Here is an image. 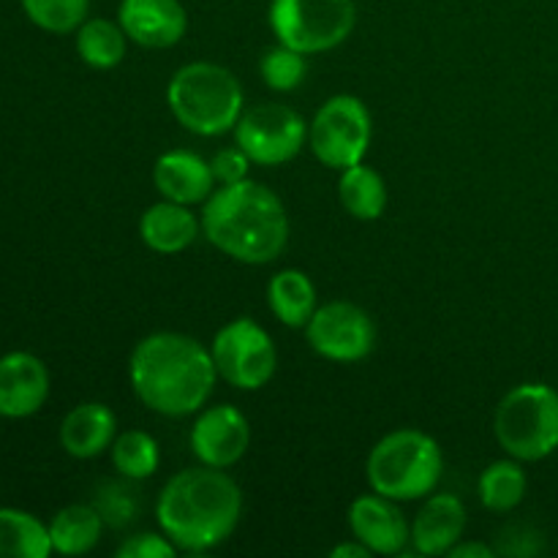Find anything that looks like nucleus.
<instances>
[{"mask_svg": "<svg viewBox=\"0 0 558 558\" xmlns=\"http://www.w3.org/2000/svg\"><path fill=\"white\" fill-rule=\"evenodd\" d=\"M134 396L163 417H189L202 412L216 390L218 371L210 349L185 332H150L134 347L129 360Z\"/></svg>", "mask_w": 558, "mask_h": 558, "instance_id": "1", "label": "nucleus"}, {"mask_svg": "<svg viewBox=\"0 0 558 558\" xmlns=\"http://www.w3.org/2000/svg\"><path fill=\"white\" fill-rule=\"evenodd\" d=\"M243 515L240 485L223 469L196 466L174 474L156 501L161 532L183 554H205L232 537Z\"/></svg>", "mask_w": 558, "mask_h": 558, "instance_id": "2", "label": "nucleus"}, {"mask_svg": "<svg viewBox=\"0 0 558 558\" xmlns=\"http://www.w3.org/2000/svg\"><path fill=\"white\" fill-rule=\"evenodd\" d=\"M199 221L205 238L243 265H270L289 243V216L281 196L251 178L218 185L207 196Z\"/></svg>", "mask_w": 558, "mask_h": 558, "instance_id": "3", "label": "nucleus"}, {"mask_svg": "<svg viewBox=\"0 0 558 558\" xmlns=\"http://www.w3.org/2000/svg\"><path fill=\"white\" fill-rule=\"evenodd\" d=\"M174 120L196 136H221L234 131L243 114V87L238 76L218 63H189L174 71L167 87Z\"/></svg>", "mask_w": 558, "mask_h": 558, "instance_id": "4", "label": "nucleus"}, {"mask_svg": "<svg viewBox=\"0 0 558 558\" xmlns=\"http://www.w3.org/2000/svg\"><path fill=\"white\" fill-rule=\"evenodd\" d=\"M445 472L441 447L434 436L417 428H398L381 436L365 463L371 490L392 501L425 499Z\"/></svg>", "mask_w": 558, "mask_h": 558, "instance_id": "5", "label": "nucleus"}, {"mask_svg": "<svg viewBox=\"0 0 558 558\" xmlns=\"http://www.w3.org/2000/svg\"><path fill=\"white\" fill-rule=\"evenodd\" d=\"M501 450L521 463H537L558 450V390L526 381L507 392L494 414Z\"/></svg>", "mask_w": 558, "mask_h": 558, "instance_id": "6", "label": "nucleus"}, {"mask_svg": "<svg viewBox=\"0 0 558 558\" xmlns=\"http://www.w3.org/2000/svg\"><path fill=\"white\" fill-rule=\"evenodd\" d=\"M270 31L278 44L303 54L330 52L357 25L354 0H270Z\"/></svg>", "mask_w": 558, "mask_h": 558, "instance_id": "7", "label": "nucleus"}, {"mask_svg": "<svg viewBox=\"0 0 558 558\" xmlns=\"http://www.w3.org/2000/svg\"><path fill=\"white\" fill-rule=\"evenodd\" d=\"M218 379L238 390H262L278 371V349L270 332L251 316L227 322L210 343Z\"/></svg>", "mask_w": 558, "mask_h": 558, "instance_id": "8", "label": "nucleus"}, {"mask_svg": "<svg viewBox=\"0 0 558 558\" xmlns=\"http://www.w3.org/2000/svg\"><path fill=\"white\" fill-rule=\"evenodd\" d=\"M374 136L371 112L352 93H338L316 109L308 125V145L325 167L347 169L365 158Z\"/></svg>", "mask_w": 558, "mask_h": 558, "instance_id": "9", "label": "nucleus"}, {"mask_svg": "<svg viewBox=\"0 0 558 558\" xmlns=\"http://www.w3.org/2000/svg\"><path fill=\"white\" fill-rule=\"evenodd\" d=\"M308 142V125L287 104H256L243 109L234 125V145L259 167H281L294 161Z\"/></svg>", "mask_w": 558, "mask_h": 558, "instance_id": "10", "label": "nucleus"}, {"mask_svg": "<svg viewBox=\"0 0 558 558\" xmlns=\"http://www.w3.org/2000/svg\"><path fill=\"white\" fill-rule=\"evenodd\" d=\"M305 338L319 357L332 363H360L374 352L376 327L368 311L347 300H332L316 308L305 325Z\"/></svg>", "mask_w": 558, "mask_h": 558, "instance_id": "11", "label": "nucleus"}, {"mask_svg": "<svg viewBox=\"0 0 558 558\" xmlns=\"http://www.w3.org/2000/svg\"><path fill=\"white\" fill-rule=\"evenodd\" d=\"M251 425L232 403H216L196 412L191 428V450L199 463L213 469H229L248 452Z\"/></svg>", "mask_w": 558, "mask_h": 558, "instance_id": "12", "label": "nucleus"}, {"mask_svg": "<svg viewBox=\"0 0 558 558\" xmlns=\"http://www.w3.org/2000/svg\"><path fill=\"white\" fill-rule=\"evenodd\" d=\"M349 529L354 539L376 556H403L412 543V523L401 512L398 501L381 494L357 496L349 507Z\"/></svg>", "mask_w": 558, "mask_h": 558, "instance_id": "13", "label": "nucleus"}, {"mask_svg": "<svg viewBox=\"0 0 558 558\" xmlns=\"http://www.w3.org/2000/svg\"><path fill=\"white\" fill-rule=\"evenodd\" d=\"M118 22L129 41L147 49L174 47L189 31V14L180 0H120Z\"/></svg>", "mask_w": 558, "mask_h": 558, "instance_id": "14", "label": "nucleus"}, {"mask_svg": "<svg viewBox=\"0 0 558 558\" xmlns=\"http://www.w3.org/2000/svg\"><path fill=\"white\" fill-rule=\"evenodd\" d=\"M49 398V371L31 352L0 357V417L25 420L41 412Z\"/></svg>", "mask_w": 558, "mask_h": 558, "instance_id": "15", "label": "nucleus"}, {"mask_svg": "<svg viewBox=\"0 0 558 558\" xmlns=\"http://www.w3.org/2000/svg\"><path fill=\"white\" fill-rule=\"evenodd\" d=\"M153 185L161 199L178 202V205H199L216 191L210 161L191 150H169L158 156L153 167Z\"/></svg>", "mask_w": 558, "mask_h": 558, "instance_id": "16", "label": "nucleus"}, {"mask_svg": "<svg viewBox=\"0 0 558 558\" xmlns=\"http://www.w3.org/2000/svg\"><path fill=\"white\" fill-rule=\"evenodd\" d=\"M466 529V507L456 494H430L412 521L417 556H447Z\"/></svg>", "mask_w": 558, "mask_h": 558, "instance_id": "17", "label": "nucleus"}, {"mask_svg": "<svg viewBox=\"0 0 558 558\" xmlns=\"http://www.w3.org/2000/svg\"><path fill=\"white\" fill-rule=\"evenodd\" d=\"M118 436V417L107 403L87 401L71 409L60 423V447L71 458L90 461L104 456Z\"/></svg>", "mask_w": 558, "mask_h": 558, "instance_id": "18", "label": "nucleus"}, {"mask_svg": "<svg viewBox=\"0 0 558 558\" xmlns=\"http://www.w3.org/2000/svg\"><path fill=\"white\" fill-rule=\"evenodd\" d=\"M202 232V221L189 205L161 199L140 218V238L150 251L163 256L183 254Z\"/></svg>", "mask_w": 558, "mask_h": 558, "instance_id": "19", "label": "nucleus"}, {"mask_svg": "<svg viewBox=\"0 0 558 558\" xmlns=\"http://www.w3.org/2000/svg\"><path fill=\"white\" fill-rule=\"evenodd\" d=\"M267 303H270L272 316L281 325L292 327V330H305L311 316L316 314V287L303 270H287L276 272L267 283Z\"/></svg>", "mask_w": 558, "mask_h": 558, "instance_id": "20", "label": "nucleus"}, {"mask_svg": "<svg viewBox=\"0 0 558 558\" xmlns=\"http://www.w3.org/2000/svg\"><path fill=\"white\" fill-rule=\"evenodd\" d=\"M104 518L93 505H69L49 521L52 550L60 556H85L101 543Z\"/></svg>", "mask_w": 558, "mask_h": 558, "instance_id": "21", "label": "nucleus"}, {"mask_svg": "<svg viewBox=\"0 0 558 558\" xmlns=\"http://www.w3.org/2000/svg\"><path fill=\"white\" fill-rule=\"evenodd\" d=\"M338 199L343 210L357 221H376L387 207V183L374 167L365 161L341 169Z\"/></svg>", "mask_w": 558, "mask_h": 558, "instance_id": "22", "label": "nucleus"}, {"mask_svg": "<svg viewBox=\"0 0 558 558\" xmlns=\"http://www.w3.org/2000/svg\"><path fill=\"white\" fill-rule=\"evenodd\" d=\"M49 554V523L16 507H0V558H47Z\"/></svg>", "mask_w": 558, "mask_h": 558, "instance_id": "23", "label": "nucleus"}, {"mask_svg": "<svg viewBox=\"0 0 558 558\" xmlns=\"http://www.w3.org/2000/svg\"><path fill=\"white\" fill-rule=\"evenodd\" d=\"M129 36L120 27V22L112 20H85L76 27V54L82 63L96 71H109L123 63Z\"/></svg>", "mask_w": 558, "mask_h": 558, "instance_id": "24", "label": "nucleus"}, {"mask_svg": "<svg viewBox=\"0 0 558 558\" xmlns=\"http://www.w3.org/2000/svg\"><path fill=\"white\" fill-rule=\"evenodd\" d=\"M526 472H523L521 461L507 458V461H494L477 480V494L485 510L505 515L512 512L526 496Z\"/></svg>", "mask_w": 558, "mask_h": 558, "instance_id": "25", "label": "nucleus"}, {"mask_svg": "<svg viewBox=\"0 0 558 558\" xmlns=\"http://www.w3.org/2000/svg\"><path fill=\"white\" fill-rule=\"evenodd\" d=\"M112 466L129 483H140L156 474L158 463H161V450H158V441L153 439L147 430L131 428L123 430L120 436H114L112 447Z\"/></svg>", "mask_w": 558, "mask_h": 558, "instance_id": "26", "label": "nucleus"}, {"mask_svg": "<svg viewBox=\"0 0 558 558\" xmlns=\"http://www.w3.org/2000/svg\"><path fill=\"white\" fill-rule=\"evenodd\" d=\"M20 3L33 25L54 36L76 33L90 9V0H20Z\"/></svg>", "mask_w": 558, "mask_h": 558, "instance_id": "27", "label": "nucleus"}, {"mask_svg": "<svg viewBox=\"0 0 558 558\" xmlns=\"http://www.w3.org/2000/svg\"><path fill=\"white\" fill-rule=\"evenodd\" d=\"M259 74L270 90L289 93L303 85L305 74H308V63H305L303 52L287 47V44H276V47L262 54Z\"/></svg>", "mask_w": 558, "mask_h": 558, "instance_id": "28", "label": "nucleus"}, {"mask_svg": "<svg viewBox=\"0 0 558 558\" xmlns=\"http://www.w3.org/2000/svg\"><path fill=\"white\" fill-rule=\"evenodd\" d=\"M93 507L101 512L104 523H107L109 529H125L129 523L136 521V515H140V501H136L134 490L125 483H114V480L98 485Z\"/></svg>", "mask_w": 558, "mask_h": 558, "instance_id": "29", "label": "nucleus"}, {"mask_svg": "<svg viewBox=\"0 0 558 558\" xmlns=\"http://www.w3.org/2000/svg\"><path fill=\"white\" fill-rule=\"evenodd\" d=\"M174 554H178V548H174L172 539L163 532L131 534V537H125L118 548V558H172Z\"/></svg>", "mask_w": 558, "mask_h": 558, "instance_id": "30", "label": "nucleus"}, {"mask_svg": "<svg viewBox=\"0 0 558 558\" xmlns=\"http://www.w3.org/2000/svg\"><path fill=\"white\" fill-rule=\"evenodd\" d=\"M251 163L254 161L245 156V150L240 145L221 147V150L210 158L213 178H216L218 185H232V183H240V180H245L248 178Z\"/></svg>", "mask_w": 558, "mask_h": 558, "instance_id": "31", "label": "nucleus"}, {"mask_svg": "<svg viewBox=\"0 0 558 558\" xmlns=\"http://www.w3.org/2000/svg\"><path fill=\"white\" fill-rule=\"evenodd\" d=\"M447 556L450 558H494L496 550L485 543H463V539H458Z\"/></svg>", "mask_w": 558, "mask_h": 558, "instance_id": "32", "label": "nucleus"}, {"mask_svg": "<svg viewBox=\"0 0 558 558\" xmlns=\"http://www.w3.org/2000/svg\"><path fill=\"white\" fill-rule=\"evenodd\" d=\"M371 556L374 554H371L360 539H354V543H341L330 550V558H371Z\"/></svg>", "mask_w": 558, "mask_h": 558, "instance_id": "33", "label": "nucleus"}]
</instances>
